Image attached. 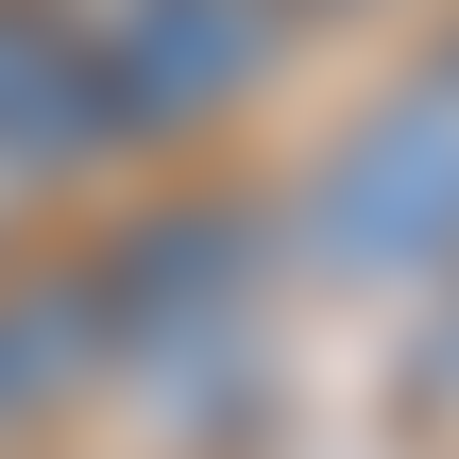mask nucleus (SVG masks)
Segmentation results:
<instances>
[{"label": "nucleus", "mask_w": 459, "mask_h": 459, "mask_svg": "<svg viewBox=\"0 0 459 459\" xmlns=\"http://www.w3.org/2000/svg\"><path fill=\"white\" fill-rule=\"evenodd\" d=\"M255 273H273V221L187 187V204H136L102 255H85V307H102V375L136 392H204L238 341H255Z\"/></svg>", "instance_id": "1"}, {"label": "nucleus", "mask_w": 459, "mask_h": 459, "mask_svg": "<svg viewBox=\"0 0 459 459\" xmlns=\"http://www.w3.org/2000/svg\"><path fill=\"white\" fill-rule=\"evenodd\" d=\"M307 255L392 290V273H459V34L341 119V153L307 170Z\"/></svg>", "instance_id": "2"}, {"label": "nucleus", "mask_w": 459, "mask_h": 459, "mask_svg": "<svg viewBox=\"0 0 459 459\" xmlns=\"http://www.w3.org/2000/svg\"><path fill=\"white\" fill-rule=\"evenodd\" d=\"M51 34H68V68L102 85V136L119 153H153V136H204L221 102H255L273 85V51H290V17L273 0H34Z\"/></svg>", "instance_id": "3"}, {"label": "nucleus", "mask_w": 459, "mask_h": 459, "mask_svg": "<svg viewBox=\"0 0 459 459\" xmlns=\"http://www.w3.org/2000/svg\"><path fill=\"white\" fill-rule=\"evenodd\" d=\"M85 170H119L102 85L68 68V34H51L34 0H0V187L34 204V187H85Z\"/></svg>", "instance_id": "4"}, {"label": "nucleus", "mask_w": 459, "mask_h": 459, "mask_svg": "<svg viewBox=\"0 0 459 459\" xmlns=\"http://www.w3.org/2000/svg\"><path fill=\"white\" fill-rule=\"evenodd\" d=\"M68 392H102V307H85V273H17L0 290V426H34Z\"/></svg>", "instance_id": "5"}, {"label": "nucleus", "mask_w": 459, "mask_h": 459, "mask_svg": "<svg viewBox=\"0 0 459 459\" xmlns=\"http://www.w3.org/2000/svg\"><path fill=\"white\" fill-rule=\"evenodd\" d=\"M0 238H17V187H0Z\"/></svg>", "instance_id": "6"}, {"label": "nucleus", "mask_w": 459, "mask_h": 459, "mask_svg": "<svg viewBox=\"0 0 459 459\" xmlns=\"http://www.w3.org/2000/svg\"><path fill=\"white\" fill-rule=\"evenodd\" d=\"M273 17H307V0H273Z\"/></svg>", "instance_id": "7"}]
</instances>
